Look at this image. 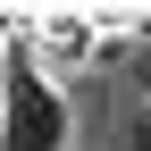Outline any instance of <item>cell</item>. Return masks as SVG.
<instances>
[{"mask_svg": "<svg viewBox=\"0 0 151 151\" xmlns=\"http://www.w3.org/2000/svg\"><path fill=\"white\" fill-rule=\"evenodd\" d=\"M67 134H76V118H67L59 76H42L25 42H9V76H0V151H67Z\"/></svg>", "mask_w": 151, "mask_h": 151, "instance_id": "1", "label": "cell"}, {"mask_svg": "<svg viewBox=\"0 0 151 151\" xmlns=\"http://www.w3.org/2000/svg\"><path fill=\"white\" fill-rule=\"evenodd\" d=\"M25 50H34V67H84L92 59V50H101V34H92V25H101V17H84V9H42V17H25Z\"/></svg>", "mask_w": 151, "mask_h": 151, "instance_id": "2", "label": "cell"}, {"mask_svg": "<svg viewBox=\"0 0 151 151\" xmlns=\"http://www.w3.org/2000/svg\"><path fill=\"white\" fill-rule=\"evenodd\" d=\"M126 151H151V109H134V118H126Z\"/></svg>", "mask_w": 151, "mask_h": 151, "instance_id": "3", "label": "cell"}, {"mask_svg": "<svg viewBox=\"0 0 151 151\" xmlns=\"http://www.w3.org/2000/svg\"><path fill=\"white\" fill-rule=\"evenodd\" d=\"M134 92H143V109H151V50L134 59Z\"/></svg>", "mask_w": 151, "mask_h": 151, "instance_id": "4", "label": "cell"}, {"mask_svg": "<svg viewBox=\"0 0 151 151\" xmlns=\"http://www.w3.org/2000/svg\"><path fill=\"white\" fill-rule=\"evenodd\" d=\"M9 42H17V17H0V50H9Z\"/></svg>", "mask_w": 151, "mask_h": 151, "instance_id": "5", "label": "cell"}, {"mask_svg": "<svg viewBox=\"0 0 151 151\" xmlns=\"http://www.w3.org/2000/svg\"><path fill=\"white\" fill-rule=\"evenodd\" d=\"M134 34H143V50H151V17H134Z\"/></svg>", "mask_w": 151, "mask_h": 151, "instance_id": "6", "label": "cell"}]
</instances>
